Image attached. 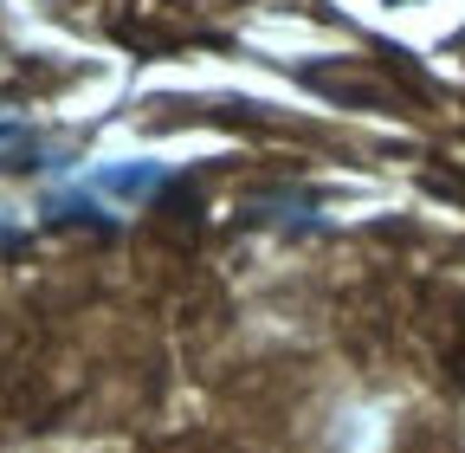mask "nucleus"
Masks as SVG:
<instances>
[]
</instances>
